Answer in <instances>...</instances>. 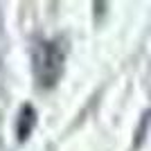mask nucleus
I'll use <instances>...</instances> for the list:
<instances>
[{"instance_id":"nucleus-1","label":"nucleus","mask_w":151,"mask_h":151,"mask_svg":"<svg viewBox=\"0 0 151 151\" xmlns=\"http://www.w3.org/2000/svg\"><path fill=\"white\" fill-rule=\"evenodd\" d=\"M63 50L54 41H45L34 50V75L43 88H50L57 83L63 72Z\"/></svg>"},{"instance_id":"nucleus-2","label":"nucleus","mask_w":151,"mask_h":151,"mask_svg":"<svg viewBox=\"0 0 151 151\" xmlns=\"http://www.w3.org/2000/svg\"><path fill=\"white\" fill-rule=\"evenodd\" d=\"M32 126H34V108L32 106H23L20 117H18V138L20 140H25L32 133Z\"/></svg>"}]
</instances>
